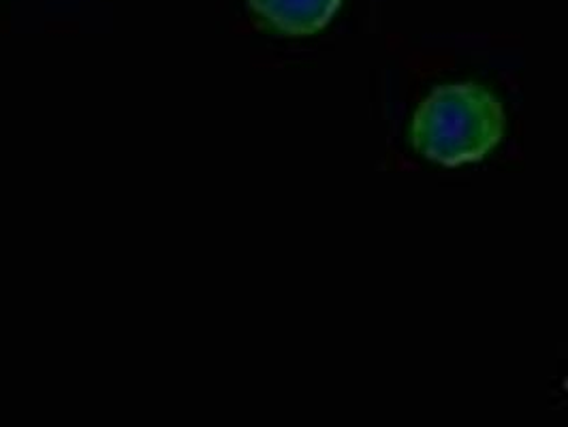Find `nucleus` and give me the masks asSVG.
Here are the masks:
<instances>
[{
    "label": "nucleus",
    "instance_id": "1",
    "mask_svg": "<svg viewBox=\"0 0 568 427\" xmlns=\"http://www.w3.org/2000/svg\"><path fill=\"white\" fill-rule=\"evenodd\" d=\"M505 124L503 103L484 85H438L413 115L410 143L432 163L462 167L491 154Z\"/></svg>",
    "mask_w": 568,
    "mask_h": 427
},
{
    "label": "nucleus",
    "instance_id": "2",
    "mask_svg": "<svg viewBox=\"0 0 568 427\" xmlns=\"http://www.w3.org/2000/svg\"><path fill=\"white\" fill-rule=\"evenodd\" d=\"M265 29L308 37L325 29L338 13L342 0H248Z\"/></svg>",
    "mask_w": 568,
    "mask_h": 427
}]
</instances>
